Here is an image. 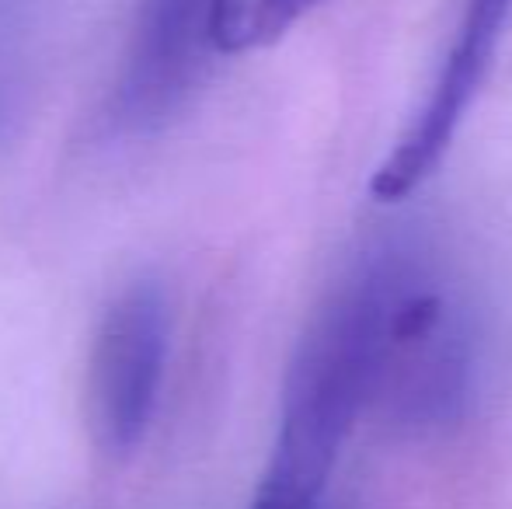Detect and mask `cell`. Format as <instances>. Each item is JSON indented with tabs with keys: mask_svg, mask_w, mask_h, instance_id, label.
Returning a JSON list of instances; mask_svg holds the SVG:
<instances>
[{
	"mask_svg": "<svg viewBox=\"0 0 512 509\" xmlns=\"http://www.w3.org/2000/svg\"><path fill=\"white\" fill-rule=\"evenodd\" d=\"M213 0H140L126 60L105 109L112 136L161 133L206 81Z\"/></svg>",
	"mask_w": 512,
	"mask_h": 509,
	"instance_id": "3957f363",
	"label": "cell"
},
{
	"mask_svg": "<svg viewBox=\"0 0 512 509\" xmlns=\"http://www.w3.org/2000/svg\"><path fill=\"white\" fill-rule=\"evenodd\" d=\"M352 262L370 297V412L398 436L457 429L481 398L488 325L471 283L422 231H387Z\"/></svg>",
	"mask_w": 512,
	"mask_h": 509,
	"instance_id": "6da1fadb",
	"label": "cell"
},
{
	"mask_svg": "<svg viewBox=\"0 0 512 509\" xmlns=\"http://www.w3.org/2000/svg\"><path fill=\"white\" fill-rule=\"evenodd\" d=\"M310 509H328V506H324V503H317V506H310Z\"/></svg>",
	"mask_w": 512,
	"mask_h": 509,
	"instance_id": "8992f818",
	"label": "cell"
},
{
	"mask_svg": "<svg viewBox=\"0 0 512 509\" xmlns=\"http://www.w3.org/2000/svg\"><path fill=\"white\" fill-rule=\"evenodd\" d=\"M171 346L168 293L154 276L126 283L105 307L88 356V422L102 454L133 457L154 426Z\"/></svg>",
	"mask_w": 512,
	"mask_h": 509,
	"instance_id": "7a4b0ae2",
	"label": "cell"
},
{
	"mask_svg": "<svg viewBox=\"0 0 512 509\" xmlns=\"http://www.w3.org/2000/svg\"><path fill=\"white\" fill-rule=\"evenodd\" d=\"M509 14L512 0H464L460 4L450 46H446L443 63H439L422 105L405 123L391 154L377 164L370 178V196L377 203L411 199L450 154L453 136L471 112L481 84H485Z\"/></svg>",
	"mask_w": 512,
	"mask_h": 509,
	"instance_id": "277c9868",
	"label": "cell"
},
{
	"mask_svg": "<svg viewBox=\"0 0 512 509\" xmlns=\"http://www.w3.org/2000/svg\"><path fill=\"white\" fill-rule=\"evenodd\" d=\"M324 0H213V49L241 56L279 42Z\"/></svg>",
	"mask_w": 512,
	"mask_h": 509,
	"instance_id": "5b68a950",
	"label": "cell"
}]
</instances>
